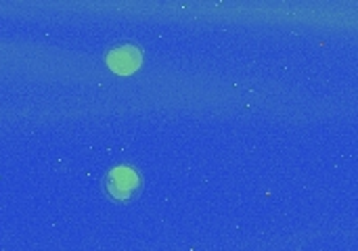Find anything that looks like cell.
Masks as SVG:
<instances>
[{"label":"cell","mask_w":358,"mask_h":251,"mask_svg":"<svg viewBox=\"0 0 358 251\" xmlns=\"http://www.w3.org/2000/svg\"><path fill=\"white\" fill-rule=\"evenodd\" d=\"M105 191L115 201H130L141 191V174L130 166H117L107 172Z\"/></svg>","instance_id":"cell-1"},{"label":"cell","mask_w":358,"mask_h":251,"mask_svg":"<svg viewBox=\"0 0 358 251\" xmlns=\"http://www.w3.org/2000/svg\"><path fill=\"white\" fill-rule=\"evenodd\" d=\"M107 63H109L111 71H115L120 76H128L141 67V50L130 44L117 46L107 55Z\"/></svg>","instance_id":"cell-2"}]
</instances>
